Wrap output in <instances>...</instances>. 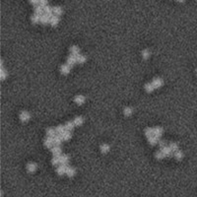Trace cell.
<instances>
[{
    "label": "cell",
    "instance_id": "cell-1",
    "mask_svg": "<svg viewBox=\"0 0 197 197\" xmlns=\"http://www.w3.org/2000/svg\"><path fill=\"white\" fill-rule=\"evenodd\" d=\"M45 146L48 149H51V148L54 147V141H53V137H49L47 136L46 139L45 140Z\"/></svg>",
    "mask_w": 197,
    "mask_h": 197
},
{
    "label": "cell",
    "instance_id": "cell-2",
    "mask_svg": "<svg viewBox=\"0 0 197 197\" xmlns=\"http://www.w3.org/2000/svg\"><path fill=\"white\" fill-rule=\"evenodd\" d=\"M50 150H51V153L53 154V157H59V156H61L62 150H61V148L59 147V146H54V147H53V148H51Z\"/></svg>",
    "mask_w": 197,
    "mask_h": 197
},
{
    "label": "cell",
    "instance_id": "cell-3",
    "mask_svg": "<svg viewBox=\"0 0 197 197\" xmlns=\"http://www.w3.org/2000/svg\"><path fill=\"white\" fill-rule=\"evenodd\" d=\"M152 84H153V86H154L155 89H158V88H161V87L163 86L164 81H163L161 78H155L154 80H153Z\"/></svg>",
    "mask_w": 197,
    "mask_h": 197
},
{
    "label": "cell",
    "instance_id": "cell-4",
    "mask_svg": "<svg viewBox=\"0 0 197 197\" xmlns=\"http://www.w3.org/2000/svg\"><path fill=\"white\" fill-rule=\"evenodd\" d=\"M30 118H31V114H30L28 111H22L20 113V119L22 121L26 122V121L30 120Z\"/></svg>",
    "mask_w": 197,
    "mask_h": 197
},
{
    "label": "cell",
    "instance_id": "cell-5",
    "mask_svg": "<svg viewBox=\"0 0 197 197\" xmlns=\"http://www.w3.org/2000/svg\"><path fill=\"white\" fill-rule=\"evenodd\" d=\"M161 151L164 153L166 157H172V155H173V154H172V149L169 148V146H168H168H166V147L162 148V149H161Z\"/></svg>",
    "mask_w": 197,
    "mask_h": 197
},
{
    "label": "cell",
    "instance_id": "cell-6",
    "mask_svg": "<svg viewBox=\"0 0 197 197\" xmlns=\"http://www.w3.org/2000/svg\"><path fill=\"white\" fill-rule=\"evenodd\" d=\"M74 101H75V103H77V105H83V103H85L86 98H85V97L82 96V95H79V96H76V97H75Z\"/></svg>",
    "mask_w": 197,
    "mask_h": 197
},
{
    "label": "cell",
    "instance_id": "cell-7",
    "mask_svg": "<svg viewBox=\"0 0 197 197\" xmlns=\"http://www.w3.org/2000/svg\"><path fill=\"white\" fill-rule=\"evenodd\" d=\"M58 23H59V17L56 16V15H53V16L50 18V20H49V24L51 25L52 27L57 26Z\"/></svg>",
    "mask_w": 197,
    "mask_h": 197
},
{
    "label": "cell",
    "instance_id": "cell-8",
    "mask_svg": "<svg viewBox=\"0 0 197 197\" xmlns=\"http://www.w3.org/2000/svg\"><path fill=\"white\" fill-rule=\"evenodd\" d=\"M71 71V66L68 65V64H63L60 67V72L62 74H68Z\"/></svg>",
    "mask_w": 197,
    "mask_h": 197
},
{
    "label": "cell",
    "instance_id": "cell-9",
    "mask_svg": "<svg viewBox=\"0 0 197 197\" xmlns=\"http://www.w3.org/2000/svg\"><path fill=\"white\" fill-rule=\"evenodd\" d=\"M77 62V58H76V55H73V54H71L70 56H68V58H67V64L70 66L74 65L75 63Z\"/></svg>",
    "mask_w": 197,
    "mask_h": 197
},
{
    "label": "cell",
    "instance_id": "cell-10",
    "mask_svg": "<svg viewBox=\"0 0 197 197\" xmlns=\"http://www.w3.org/2000/svg\"><path fill=\"white\" fill-rule=\"evenodd\" d=\"M45 14L47 15L49 18H51V17L53 16V15H52V14H53V7H50L48 5H46L45 7Z\"/></svg>",
    "mask_w": 197,
    "mask_h": 197
},
{
    "label": "cell",
    "instance_id": "cell-11",
    "mask_svg": "<svg viewBox=\"0 0 197 197\" xmlns=\"http://www.w3.org/2000/svg\"><path fill=\"white\" fill-rule=\"evenodd\" d=\"M35 13L37 14V15H40V16H42L43 13H45V7H42L41 5H37V6H36V8H35Z\"/></svg>",
    "mask_w": 197,
    "mask_h": 197
},
{
    "label": "cell",
    "instance_id": "cell-12",
    "mask_svg": "<svg viewBox=\"0 0 197 197\" xmlns=\"http://www.w3.org/2000/svg\"><path fill=\"white\" fill-rule=\"evenodd\" d=\"M163 132H164V130H163V128L162 127H155L154 128V135L156 136V137H158V138H160L161 136L163 135Z\"/></svg>",
    "mask_w": 197,
    "mask_h": 197
},
{
    "label": "cell",
    "instance_id": "cell-13",
    "mask_svg": "<svg viewBox=\"0 0 197 197\" xmlns=\"http://www.w3.org/2000/svg\"><path fill=\"white\" fill-rule=\"evenodd\" d=\"M66 174H67L69 177H73L76 174V169H75L74 168L69 167V168L66 169Z\"/></svg>",
    "mask_w": 197,
    "mask_h": 197
},
{
    "label": "cell",
    "instance_id": "cell-14",
    "mask_svg": "<svg viewBox=\"0 0 197 197\" xmlns=\"http://www.w3.org/2000/svg\"><path fill=\"white\" fill-rule=\"evenodd\" d=\"M62 137V139H63V141H67V140H69L70 138H71V131H68V130H65V131L63 132L62 134H60Z\"/></svg>",
    "mask_w": 197,
    "mask_h": 197
},
{
    "label": "cell",
    "instance_id": "cell-15",
    "mask_svg": "<svg viewBox=\"0 0 197 197\" xmlns=\"http://www.w3.org/2000/svg\"><path fill=\"white\" fill-rule=\"evenodd\" d=\"M27 169H28V172H36V169H37V164H35V163H30V164H28V166H27Z\"/></svg>",
    "mask_w": 197,
    "mask_h": 197
},
{
    "label": "cell",
    "instance_id": "cell-16",
    "mask_svg": "<svg viewBox=\"0 0 197 197\" xmlns=\"http://www.w3.org/2000/svg\"><path fill=\"white\" fill-rule=\"evenodd\" d=\"M53 141H54V145L55 146H59L60 144H61V142L63 141V139H62L61 135L59 134V135H55L53 137Z\"/></svg>",
    "mask_w": 197,
    "mask_h": 197
},
{
    "label": "cell",
    "instance_id": "cell-17",
    "mask_svg": "<svg viewBox=\"0 0 197 197\" xmlns=\"http://www.w3.org/2000/svg\"><path fill=\"white\" fill-rule=\"evenodd\" d=\"M73 122L76 126H80V125H82L83 122H84V119H83L82 116H77V117H75V119L73 120Z\"/></svg>",
    "mask_w": 197,
    "mask_h": 197
},
{
    "label": "cell",
    "instance_id": "cell-18",
    "mask_svg": "<svg viewBox=\"0 0 197 197\" xmlns=\"http://www.w3.org/2000/svg\"><path fill=\"white\" fill-rule=\"evenodd\" d=\"M70 52H71V54H73V55H77V54L80 53V49H79V47L77 45H72L70 47Z\"/></svg>",
    "mask_w": 197,
    "mask_h": 197
},
{
    "label": "cell",
    "instance_id": "cell-19",
    "mask_svg": "<svg viewBox=\"0 0 197 197\" xmlns=\"http://www.w3.org/2000/svg\"><path fill=\"white\" fill-rule=\"evenodd\" d=\"M148 142L151 144V145H156L157 143H159V138L156 137V136H151L148 138Z\"/></svg>",
    "mask_w": 197,
    "mask_h": 197
},
{
    "label": "cell",
    "instance_id": "cell-20",
    "mask_svg": "<svg viewBox=\"0 0 197 197\" xmlns=\"http://www.w3.org/2000/svg\"><path fill=\"white\" fill-rule=\"evenodd\" d=\"M101 152L103 153V154H107L110 150H111V147L107 145V144H103V145H101Z\"/></svg>",
    "mask_w": 197,
    "mask_h": 197
},
{
    "label": "cell",
    "instance_id": "cell-21",
    "mask_svg": "<svg viewBox=\"0 0 197 197\" xmlns=\"http://www.w3.org/2000/svg\"><path fill=\"white\" fill-rule=\"evenodd\" d=\"M31 21H32V23H34V24H37V23L41 22V16L35 13V15H33L32 18H31Z\"/></svg>",
    "mask_w": 197,
    "mask_h": 197
},
{
    "label": "cell",
    "instance_id": "cell-22",
    "mask_svg": "<svg viewBox=\"0 0 197 197\" xmlns=\"http://www.w3.org/2000/svg\"><path fill=\"white\" fill-rule=\"evenodd\" d=\"M62 13H63V11H62L61 7H59V6H54V7H53V14H54V15H56V16H60Z\"/></svg>",
    "mask_w": 197,
    "mask_h": 197
},
{
    "label": "cell",
    "instance_id": "cell-23",
    "mask_svg": "<svg viewBox=\"0 0 197 197\" xmlns=\"http://www.w3.org/2000/svg\"><path fill=\"white\" fill-rule=\"evenodd\" d=\"M49 20H50V18H49L47 15H45V14H43L42 16H41V23L43 25H46L47 23H49Z\"/></svg>",
    "mask_w": 197,
    "mask_h": 197
},
{
    "label": "cell",
    "instance_id": "cell-24",
    "mask_svg": "<svg viewBox=\"0 0 197 197\" xmlns=\"http://www.w3.org/2000/svg\"><path fill=\"white\" fill-rule=\"evenodd\" d=\"M56 172H57L59 176H63L64 173H66V168L64 167V166H60V167H58L57 169H56Z\"/></svg>",
    "mask_w": 197,
    "mask_h": 197
},
{
    "label": "cell",
    "instance_id": "cell-25",
    "mask_svg": "<svg viewBox=\"0 0 197 197\" xmlns=\"http://www.w3.org/2000/svg\"><path fill=\"white\" fill-rule=\"evenodd\" d=\"M69 163V157L67 155H61L60 156V164H68Z\"/></svg>",
    "mask_w": 197,
    "mask_h": 197
},
{
    "label": "cell",
    "instance_id": "cell-26",
    "mask_svg": "<svg viewBox=\"0 0 197 197\" xmlns=\"http://www.w3.org/2000/svg\"><path fill=\"white\" fill-rule=\"evenodd\" d=\"M76 58H77V62H79L80 64H83V63H84V62L87 60V58L85 57L84 55H81L80 53L76 55Z\"/></svg>",
    "mask_w": 197,
    "mask_h": 197
},
{
    "label": "cell",
    "instance_id": "cell-27",
    "mask_svg": "<svg viewBox=\"0 0 197 197\" xmlns=\"http://www.w3.org/2000/svg\"><path fill=\"white\" fill-rule=\"evenodd\" d=\"M123 112H124V115H125V116H130V115L132 114V112H133V108L130 107H126L124 108Z\"/></svg>",
    "mask_w": 197,
    "mask_h": 197
},
{
    "label": "cell",
    "instance_id": "cell-28",
    "mask_svg": "<svg viewBox=\"0 0 197 197\" xmlns=\"http://www.w3.org/2000/svg\"><path fill=\"white\" fill-rule=\"evenodd\" d=\"M65 126V129L66 130H68V131H71L72 129L74 128V126H75V124H74V122L72 121H68V122H66V124L64 125Z\"/></svg>",
    "mask_w": 197,
    "mask_h": 197
},
{
    "label": "cell",
    "instance_id": "cell-29",
    "mask_svg": "<svg viewBox=\"0 0 197 197\" xmlns=\"http://www.w3.org/2000/svg\"><path fill=\"white\" fill-rule=\"evenodd\" d=\"M55 133H56V130H55L54 128H48V129H46V134H47V136H49V137H54V136H55Z\"/></svg>",
    "mask_w": 197,
    "mask_h": 197
},
{
    "label": "cell",
    "instance_id": "cell-30",
    "mask_svg": "<svg viewBox=\"0 0 197 197\" xmlns=\"http://www.w3.org/2000/svg\"><path fill=\"white\" fill-rule=\"evenodd\" d=\"M173 156H174V158L177 159V160H181L182 158H183V153L181 152V151H176V152L173 153Z\"/></svg>",
    "mask_w": 197,
    "mask_h": 197
},
{
    "label": "cell",
    "instance_id": "cell-31",
    "mask_svg": "<svg viewBox=\"0 0 197 197\" xmlns=\"http://www.w3.org/2000/svg\"><path fill=\"white\" fill-rule=\"evenodd\" d=\"M154 86H153L152 83H147L146 85H145V90L147 91L148 93H151V92H153L154 91Z\"/></svg>",
    "mask_w": 197,
    "mask_h": 197
},
{
    "label": "cell",
    "instance_id": "cell-32",
    "mask_svg": "<svg viewBox=\"0 0 197 197\" xmlns=\"http://www.w3.org/2000/svg\"><path fill=\"white\" fill-rule=\"evenodd\" d=\"M153 134H154V128H147L145 130V135L147 136L148 138L153 136Z\"/></svg>",
    "mask_w": 197,
    "mask_h": 197
},
{
    "label": "cell",
    "instance_id": "cell-33",
    "mask_svg": "<svg viewBox=\"0 0 197 197\" xmlns=\"http://www.w3.org/2000/svg\"><path fill=\"white\" fill-rule=\"evenodd\" d=\"M51 164L53 166H58L60 164V156L59 157H53V159L51 160Z\"/></svg>",
    "mask_w": 197,
    "mask_h": 197
},
{
    "label": "cell",
    "instance_id": "cell-34",
    "mask_svg": "<svg viewBox=\"0 0 197 197\" xmlns=\"http://www.w3.org/2000/svg\"><path fill=\"white\" fill-rule=\"evenodd\" d=\"M55 130H56V132H57L58 134H62L66 129H65V126H63V125H58L57 127L55 128Z\"/></svg>",
    "mask_w": 197,
    "mask_h": 197
},
{
    "label": "cell",
    "instance_id": "cell-35",
    "mask_svg": "<svg viewBox=\"0 0 197 197\" xmlns=\"http://www.w3.org/2000/svg\"><path fill=\"white\" fill-rule=\"evenodd\" d=\"M150 54H151V52H150L149 49H145L142 51V56H143L144 59H147V58L150 57Z\"/></svg>",
    "mask_w": 197,
    "mask_h": 197
},
{
    "label": "cell",
    "instance_id": "cell-36",
    "mask_svg": "<svg viewBox=\"0 0 197 197\" xmlns=\"http://www.w3.org/2000/svg\"><path fill=\"white\" fill-rule=\"evenodd\" d=\"M169 148L172 149V151L173 153L178 150V144L177 143H171L169 144Z\"/></svg>",
    "mask_w": 197,
    "mask_h": 197
},
{
    "label": "cell",
    "instance_id": "cell-37",
    "mask_svg": "<svg viewBox=\"0 0 197 197\" xmlns=\"http://www.w3.org/2000/svg\"><path fill=\"white\" fill-rule=\"evenodd\" d=\"M155 157H156V159H158V160H162V159H164L166 156H165V154L162 152V151H159V152H156Z\"/></svg>",
    "mask_w": 197,
    "mask_h": 197
},
{
    "label": "cell",
    "instance_id": "cell-38",
    "mask_svg": "<svg viewBox=\"0 0 197 197\" xmlns=\"http://www.w3.org/2000/svg\"><path fill=\"white\" fill-rule=\"evenodd\" d=\"M0 75H1V80H5V79H6V77H7V72L5 71L3 67L1 68V72H0Z\"/></svg>",
    "mask_w": 197,
    "mask_h": 197
},
{
    "label": "cell",
    "instance_id": "cell-39",
    "mask_svg": "<svg viewBox=\"0 0 197 197\" xmlns=\"http://www.w3.org/2000/svg\"><path fill=\"white\" fill-rule=\"evenodd\" d=\"M159 146H160L161 149L166 147V146H167V142H166L165 140H159Z\"/></svg>",
    "mask_w": 197,
    "mask_h": 197
},
{
    "label": "cell",
    "instance_id": "cell-40",
    "mask_svg": "<svg viewBox=\"0 0 197 197\" xmlns=\"http://www.w3.org/2000/svg\"><path fill=\"white\" fill-rule=\"evenodd\" d=\"M40 5H41L42 7H45L47 5V0H40Z\"/></svg>",
    "mask_w": 197,
    "mask_h": 197
},
{
    "label": "cell",
    "instance_id": "cell-41",
    "mask_svg": "<svg viewBox=\"0 0 197 197\" xmlns=\"http://www.w3.org/2000/svg\"><path fill=\"white\" fill-rule=\"evenodd\" d=\"M30 2H31L32 4L36 5V4H37V3H40V0H30Z\"/></svg>",
    "mask_w": 197,
    "mask_h": 197
},
{
    "label": "cell",
    "instance_id": "cell-42",
    "mask_svg": "<svg viewBox=\"0 0 197 197\" xmlns=\"http://www.w3.org/2000/svg\"><path fill=\"white\" fill-rule=\"evenodd\" d=\"M178 1H179V2H184L185 0H178Z\"/></svg>",
    "mask_w": 197,
    "mask_h": 197
},
{
    "label": "cell",
    "instance_id": "cell-43",
    "mask_svg": "<svg viewBox=\"0 0 197 197\" xmlns=\"http://www.w3.org/2000/svg\"><path fill=\"white\" fill-rule=\"evenodd\" d=\"M196 75H197V69H196Z\"/></svg>",
    "mask_w": 197,
    "mask_h": 197
}]
</instances>
